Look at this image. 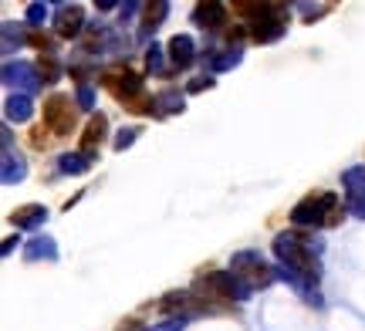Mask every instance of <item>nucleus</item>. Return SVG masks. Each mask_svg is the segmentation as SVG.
<instances>
[{"instance_id":"1","label":"nucleus","mask_w":365,"mask_h":331,"mask_svg":"<svg viewBox=\"0 0 365 331\" xmlns=\"http://www.w3.org/2000/svg\"><path fill=\"white\" fill-rule=\"evenodd\" d=\"M274 254H277V260H281L288 271H298V274H304V277H311V281H318V260L308 250V240H304V237H298V233H281V237L274 240Z\"/></svg>"},{"instance_id":"28","label":"nucleus","mask_w":365,"mask_h":331,"mask_svg":"<svg viewBox=\"0 0 365 331\" xmlns=\"http://www.w3.org/2000/svg\"><path fill=\"white\" fill-rule=\"evenodd\" d=\"M17 247V237H7V240H4V257L11 254V250H14Z\"/></svg>"},{"instance_id":"17","label":"nucleus","mask_w":365,"mask_h":331,"mask_svg":"<svg viewBox=\"0 0 365 331\" xmlns=\"http://www.w3.org/2000/svg\"><path fill=\"white\" fill-rule=\"evenodd\" d=\"M91 166V156L88 152H64L58 159V169L61 173H85Z\"/></svg>"},{"instance_id":"6","label":"nucleus","mask_w":365,"mask_h":331,"mask_svg":"<svg viewBox=\"0 0 365 331\" xmlns=\"http://www.w3.org/2000/svg\"><path fill=\"white\" fill-rule=\"evenodd\" d=\"M288 28V14H281V7H260L257 21L250 28V37L260 41V45H274Z\"/></svg>"},{"instance_id":"21","label":"nucleus","mask_w":365,"mask_h":331,"mask_svg":"<svg viewBox=\"0 0 365 331\" xmlns=\"http://www.w3.org/2000/svg\"><path fill=\"white\" fill-rule=\"evenodd\" d=\"M37 75H41V85H54L61 78V64L54 58H41L37 61Z\"/></svg>"},{"instance_id":"26","label":"nucleus","mask_w":365,"mask_h":331,"mask_svg":"<svg viewBox=\"0 0 365 331\" xmlns=\"http://www.w3.org/2000/svg\"><path fill=\"white\" fill-rule=\"evenodd\" d=\"M210 85H213L210 75H199V78H193V81L186 85V91H203V88H210Z\"/></svg>"},{"instance_id":"20","label":"nucleus","mask_w":365,"mask_h":331,"mask_svg":"<svg viewBox=\"0 0 365 331\" xmlns=\"http://www.w3.org/2000/svg\"><path fill=\"white\" fill-rule=\"evenodd\" d=\"M169 112H182V98L176 95V91L156 95V115H169Z\"/></svg>"},{"instance_id":"13","label":"nucleus","mask_w":365,"mask_h":331,"mask_svg":"<svg viewBox=\"0 0 365 331\" xmlns=\"http://www.w3.org/2000/svg\"><path fill=\"white\" fill-rule=\"evenodd\" d=\"M193 21H197L199 28H220V24L227 21V14H224V4H197Z\"/></svg>"},{"instance_id":"7","label":"nucleus","mask_w":365,"mask_h":331,"mask_svg":"<svg viewBox=\"0 0 365 331\" xmlns=\"http://www.w3.org/2000/svg\"><path fill=\"white\" fill-rule=\"evenodd\" d=\"M45 122L51 125V132L58 136H68L75 129V105L68 95H51L45 102Z\"/></svg>"},{"instance_id":"10","label":"nucleus","mask_w":365,"mask_h":331,"mask_svg":"<svg viewBox=\"0 0 365 331\" xmlns=\"http://www.w3.org/2000/svg\"><path fill=\"white\" fill-rule=\"evenodd\" d=\"M169 58H173V68H190L197 61V45L190 34H176L169 41Z\"/></svg>"},{"instance_id":"3","label":"nucleus","mask_w":365,"mask_h":331,"mask_svg":"<svg viewBox=\"0 0 365 331\" xmlns=\"http://www.w3.org/2000/svg\"><path fill=\"white\" fill-rule=\"evenodd\" d=\"M102 81V88H108L115 98H119L122 105H129V102H136V95H146L142 91V75L136 71H129V68H119V71H105V75L98 78Z\"/></svg>"},{"instance_id":"25","label":"nucleus","mask_w":365,"mask_h":331,"mask_svg":"<svg viewBox=\"0 0 365 331\" xmlns=\"http://www.w3.org/2000/svg\"><path fill=\"white\" fill-rule=\"evenodd\" d=\"M45 14H47L45 4H30V7H28V21H30V24H41V21H45Z\"/></svg>"},{"instance_id":"12","label":"nucleus","mask_w":365,"mask_h":331,"mask_svg":"<svg viewBox=\"0 0 365 331\" xmlns=\"http://www.w3.org/2000/svg\"><path fill=\"white\" fill-rule=\"evenodd\" d=\"M108 136V119L105 115H91L88 125H85V136H81V152H95V146Z\"/></svg>"},{"instance_id":"4","label":"nucleus","mask_w":365,"mask_h":331,"mask_svg":"<svg viewBox=\"0 0 365 331\" xmlns=\"http://www.w3.org/2000/svg\"><path fill=\"white\" fill-rule=\"evenodd\" d=\"M4 81H7V88H14V95H28V98L37 95V88H41L37 64H28V61H7Z\"/></svg>"},{"instance_id":"14","label":"nucleus","mask_w":365,"mask_h":331,"mask_svg":"<svg viewBox=\"0 0 365 331\" xmlns=\"http://www.w3.org/2000/svg\"><path fill=\"white\" fill-rule=\"evenodd\" d=\"M45 220H47L45 207H24V210L11 213V223H14L17 230H34V226H41Z\"/></svg>"},{"instance_id":"11","label":"nucleus","mask_w":365,"mask_h":331,"mask_svg":"<svg viewBox=\"0 0 365 331\" xmlns=\"http://www.w3.org/2000/svg\"><path fill=\"white\" fill-rule=\"evenodd\" d=\"M28 173L24 159L14 156V146H11V132H4V182H21Z\"/></svg>"},{"instance_id":"8","label":"nucleus","mask_w":365,"mask_h":331,"mask_svg":"<svg viewBox=\"0 0 365 331\" xmlns=\"http://www.w3.org/2000/svg\"><path fill=\"white\" fill-rule=\"evenodd\" d=\"M342 182H345V203H349V213L355 216V220H365V169H349L345 176H342Z\"/></svg>"},{"instance_id":"18","label":"nucleus","mask_w":365,"mask_h":331,"mask_svg":"<svg viewBox=\"0 0 365 331\" xmlns=\"http://www.w3.org/2000/svg\"><path fill=\"white\" fill-rule=\"evenodd\" d=\"M241 54H243V47H233L230 45L227 51H220V54H210V68L213 71H230L237 61H241Z\"/></svg>"},{"instance_id":"16","label":"nucleus","mask_w":365,"mask_h":331,"mask_svg":"<svg viewBox=\"0 0 365 331\" xmlns=\"http://www.w3.org/2000/svg\"><path fill=\"white\" fill-rule=\"evenodd\" d=\"M24 254H28L30 260H54V257H58V247H54L51 237H34V240L28 243V250H24Z\"/></svg>"},{"instance_id":"24","label":"nucleus","mask_w":365,"mask_h":331,"mask_svg":"<svg viewBox=\"0 0 365 331\" xmlns=\"http://www.w3.org/2000/svg\"><path fill=\"white\" fill-rule=\"evenodd\" d=\"M91 105H95V91L88 85H81L78 88V108H91Z\"/></svg>"},{"instance_id":"27","label":"nucleus","mask_w":365,"mask_h":331,"mask_svg":"<svg viewBox=\"0 0 365 331\" xmlns=\"http://www.w3.org/2000/svg\"><path fill=\"white\" fill-rule=\"evenodd\" d=\"M182 325H186V321H182V318H176V321H166V325H156L152 331H182Z\"/></svg>"},{"instance_id":"9","label":"nucleus","mask_w":365,"mask_h":331,"mask_svg":"<svg viewBox=\"0 0 365 331\" xmlns=\"http://www.w3.org/2000/svg\"><path fill=\"white\" fill-rule=\"evenodd\" d=\"M85 28V11H81V7H61L58 14H54V34H58V37H64V41H68V37H75L78 30Z\"/></svg>"},{"instance_id":"19","label":"nucleus","mask_w":365,"mask_h":331,"mask_svg":"<svg viewBox=\"0 0 365 331\" xmlns=\"http://www.w3.org/2000/svg\"><path fill=\"white\" fill-rule=\"evenodd\" d=\"M166 11H169V4H152V7H146V17H142V37L166 21Z\"/></svg>"},{"instance_id":"23","label":"nucleus","mask_w":365,"mask_h":331,"mask_svg":"<svg viewBox=\"0 0 365 331\" xmlns=\"http://www.w3.org/2000/svg\"><path fill=\"white\" fill-rule=\"evenodd\" d=\"M136 136H139L136 125H132V129H122L119 136H115V149H125V146H132V142H136Z\"/></svg>"},{"instance_id":"22","label":"nucleus","mask_w":365,"mask_h":331,"mask_svg":"<svg viewBox=\"0 0 365 331\" xmlns=\"http://www.w3.org/2000/svg\"><path fill=\"white\" fill-rule=\"evenodd\" d=\"M146 64H149V71H156V75H169L166 68V54H163V47L152 41V47L146 51Z\"/></svg>"},{"instance_id":"5","label":"nucleus","mask_w":365,"mask_h":331,"mask_svg":"<svg viewBox=\"0 0 365 331\" xmlns=\"http://www.w3.org/2000/svg\"><path fill=\"white\" fill-rule=\"evenodd\" d=\"M230 271L237 274L241 281H247L250 287H267L274 281V271L260 260L257 254H237L230 260Z\"/></svg>"},{"instance_id":"15","label":"nucleus","mask_w":365,"mask_h":331,"mask_svg":"<svg viewBox=\"0 0 365 331\" xmlns=\"http://www.w3.org/2000/svg\"><path fill=\"white\" fill-rule=\"evenodd\" d=\"M34 115V105H30L28 95H11L7 98V119L11 122H28Z\"/></svg>"},{"instance_id":"2","label":"nucleus","mask_w":365,"mask_h":331,"mask_svg":"<svg viewBox=\"0 0 365 331\" xmlns=\"http://www.w3.org/2000/svg\"><path fill=\"white\" fill-rule=\"evenodd\" d=\"M338 196L335 193H321V196H308L291 210V223L294 226H321V223H338Z\"/></svg>"}]
</instances>
